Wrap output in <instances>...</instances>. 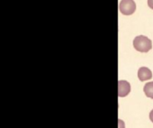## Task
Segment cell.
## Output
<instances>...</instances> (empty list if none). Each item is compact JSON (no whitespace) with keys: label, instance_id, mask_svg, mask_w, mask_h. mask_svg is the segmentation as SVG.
Returning <instances> with one entry per match:
<instances>
[{"label":"cell","instance_id":"obj_5","mask_svg":"<svg viewBox=\"0 0 153 128\" xmlns=\"http://www.w3.org/2000/svg\"><path fill=\"white\" fill-rule=\"evenodd\" d=\"M143 92L148 98L153 99V82L147 83L143 87Z\"/></svg>","mask_w":153,"mask_h":128},{"label":"cell","instance_id":"obj_4","mask_svg":"<svg viewBox=\"0 0 153 128\" xmlns=\"http://www.w3.org/2000/svg\"><path fill=\"white\" fill-rule=\"evenodd\" d=\"M138 77L141 82L148 81L152 78V71L147 67H141L138 71Z\"/></svg>","mask_w":153,"mask_h":128},{"label":"cell","instance_id":"obj_6","mask_svg":"<svg viewBox=\"0 0 153 128\" xmlns=\"http://www.w3.org/2000/svg\"><path fill=\"white\" fill-rule=\"evenodd\" d=\"M148 5L150 8L153 9V0H148Z\"/></svg>","mask_w":153,"mask_h":128},{"label":"cell","instance_id":"obj_2","mask_svg":"<svg viewBox=\"0 0 153 128\" xmlns=\"http://www.w3.org/2000/svg\"><path fill=\"white\" fill-rule=\"evenodd\" d=\"M119 10L124 15H131L136 10V4L134 0H121Z\"/></svg>","mask_w":153,"mask_h":128},{"label":"cell","instance_id":"obj_1","mask_svg":"<svg viewBox=\"0 0 153 128\" xmlns=\"http://www.w3.org/2000/svg\"><path fill=\"white\" fill-rule=\"evenodd\" d=\"M134 47L139 52L147 53L152 48V42L149 38L140 35L134 39Z\"/></svg>","mask_w":153,"mask_h":128},{"label":"cell","instance_id":"obj_7","mask_svg":"<svg viewBox=\"0 0 153 128\" xmlns=\"http://www.w3.org/2000/svg\"><path fill=\"white\" fill-rule=\"evenodd\" d=\"M150 119H151V121L153 123V109L151 111V113H150Z\"/></svg>","mask_w":153,"mask_h":128},{"label":"cell","instance_id":"obj_3","mask_svg":"<svg viewBox=\"0 0 153 128\" xmlns=\"http://www.w3.org/2000/svg\"><path fill=\"white\" fill-rule=\"evenodd\" d=\"M131 92V85L127 81H118V96L126 97Z\"/></svg>","mask_w":153,"mask_h":128}]
</instances>
